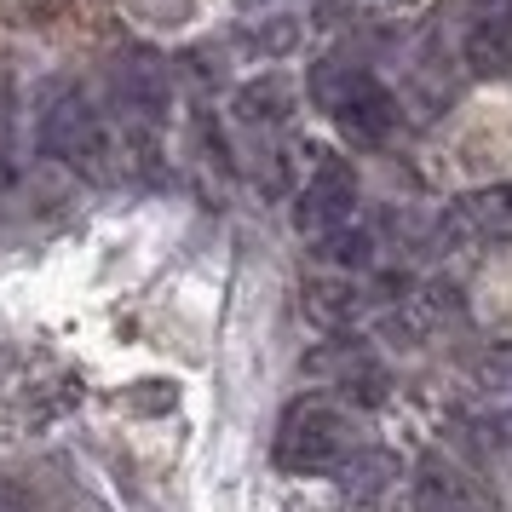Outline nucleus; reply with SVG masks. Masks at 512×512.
<instances>
[{
  "label": "nucleus",
  "instance_id": "1a4fd4ad",
  "mask_svg": "<svg viewBox=\"0 0 512 512\" xmlns=\"http://www.w3.org/2000/svg\"><path fill=\"white\" fill-rule=\"evenodd\" d=\"M110 81H116L121 104H127L133 116L162 121L167 110H173V70H167L156 52H144V47L116 52V64H110Z\"/></svg>",
  "mask_w": 512,
  "mask_h": 512
},
{
  "label": "nucleus",
  "instance_id": "dca6fc26",
  "mask_svg": "<svg viewBox=\"0 0 512 512\" xmlns=\"http://www.w3.org/2000/svg\"><path fill=\"white\" fill-rule=\"evenodd\" d=\"M478 374H484V386H512V346H495L478 363Z\"/></svg>",
  "mask_w": 512,
  "mask_h": 512
},
{
  "label": "nucleus",
  "instance_id": "39448f33",
  "mask_svg": "<svg viewBox=\"0 0 512 512\" xmlns=\"http://www.w3.org/2000/svg\"><path fill=\"white\" fill-rule=\"evenodd\" d=\"M317 386H328L334 397H346V403H363L374 409L380 397H386V363H380V351L369 340H357V334H334V340H317V346L305 351L300 363Z\"/></svg>",
  "mask_w": 512,
  "mask_h": 512
},
{
  "label": "nucleus",
  "instance_id": "9d476101",
  "mask_svg": "<svg viewBox=\"0 0 512 512\" xmlns=\"http://www.w3.org/2000/svg\"><path fill=\"white\" fill-rule=\"evenodd\" d=\"M415 495H420L426 512H501L495 495H489L472 472L449 466L443 455H426V461L415 466Z\"/></svg>",
  "mask_w": 512,
  "mask_h": 512
},
{
  "label": "nucleus",
  "instance_id": "6e6552de",
  "mask_svg": "<svg viewBox=\"0 0 512 512\" xmlns=\"http://www.w3.org/2000/svg\"><path fill=\"white\" fill-rule=\"evenodd\" d=\"M449 311H455V300H449L443 282H415V288L374 305V334L392 340V346H426L449 323Z\"/></svg>",
  "mask_w": 512,
  "mask_h": 512
},
{
  "label": "nucleus",
  "instance_id": "2eb2a0df",
  "mask_svg": "<svg viewBox=\"0 0 512 512\" xmlns=\"http://www.w3.org/2000/svg\"><path fill=\"white\" fill-rule=\"evenodd\" d=\"M242 41H248V52H259V58H282V52H294V41H300V24H294V18H271V24L242 29Z\"/></svg>",
  "mask_w": 512,
  "mask_h": 512
},
{
  "label": "nucleus",
  "instance_id": "f257e3e1",
  "mask_svg": "<svg viewBox=\"0 0 512 512\" xmlns=\"http://www.w3.org/2000/svg\"><path fill=\"white\" fill-rule=\"evenodd\" d=\"M363 449L351 409L328 392H305L294 397L277 420V438H271V461L288 478H334L340 466Z\"/></svg>",
  "mask_w": 512,
  "mask_h": 512
},
{
  "label": "nucleus",
  "instance_id": "f03ea898",
  "mask_svg": "<svg viewBox=\"0 0 512 512\" xmlns=\"http://www.w3.org/2000/svg\"><path fill=\"white\" fill-rule=\"evenodd\" d=\"M35 139L52 162H64L81 179H110L116 173V139L110 121L81 87H52L35 110Z\"/></svg>",
  "mask_w": 512,
  "mask_h": 512
},
{
  "label": "nucleus",
  "instance_id": "20e7f679",
  "mask_svg": "<svg viewBox=\"0 0 512 512\" xmlns=\"http://www.w3.org/2000/svg\"><path fill=\"white\" fill-rule=\"evenodd\" d=\"M351 219H357V173H351L346 156L317 150V162H311V173L300 179V196H294V231L317 248L323 236H334Z\"/></svg>",
  "mask_w": 512,
  "mask_h": 512
},
{
  "label": "nucleus",
  "instance_id": "7ed1b4c3",
  "mask_svg": "<svg viewBox=\"0 0 512 512\" xmlns=\"http://www.w3.org/2000/svg\"><path fill=\"white\" fill-rule=\"evenodd\" d=\"M311 98L334 116V127H340L351 144H363V150L392 144L397 98H392V87H386L380 75H369L363 64H351V58H323V64L311 70Z\"/></svg>",
  "mask_w": 512,
  "mask_h": 512
},
{
  "label": "nucleus",
  "instance_id": "0eeeda50",
  "mask_svg": "<svg viewBox=\"0 0 512 512\" xmlns=\"http://www.w3.org/2000/svg\"><path fill=\"white\" fill-rule=\"evenodd\" d=\"M455 52H461L466 75H478V81L507 75L512 70V0H466Z\"/></svg>",
  "mask_w": 512,
  "mask_h": 512
},
{
  "label": "nucleus",
  "instance_id": "9b49d317",
  "mask_svg": "<svg viewBox=\"0 0 512 512\" xmlns=\"http://www.w3.org/2000/svg\"><path fill=\"white\" fill-rule=\"evenodd\" d=\"M443 225H449L455 242H512V179L461 196Z\"/></svg>",
  "mask_w": 512,
  "mask_h": 512
},
{
  "label": "nucleus",
  "instance_id": "ddd939ff",
  "mask_svg": "<svg viewBox=\"0 0 512 512\" xmlns=\"http://www.w3.org/2000/svg\"><path fill=\"white\" fill-rule=\"evenodd\" d=\"M231 116L242 121V127H254V133L282 127V121L294 116V81H288V75H254L248 87L231 93Z\"/></svg>",
  "mask_w": 512,
  "mask_h": 512
},
{
  "label": "nucleus",
  "instance_id": "aec40b11",
  "mask_svg": "<svg viewBox=\"0 0 512 512\" xmlns=\"http://www.w3.org/2000/svg\"><path fill=\"white\" fill-rule=\"evenodd\" d=\"M6 133H12V121H6V93H0V150H6Z\"/></svg>",
  "mask_w": 512,
  "mask_h": 512
},
{
  "label": "nucleus",
  "instance_id": "f3484780",
  "mask_svg": "<svg viewBox=\"0 0 512 512\" xmlns=\"http://www.w3.org/2000/svg\"><path fill=\"white\" fill-rule=\"evenodd\" d=\"M478 426H484V438L495 443V449H512V409H495V415H484Z\"/></svg>",
  "mask_w": 512,
  "mask_h": 512
},
{
  "label": "nucleus",
  "instance_id": "6ab92c4d",
  "mask_svg": "<svg viewBox=\"0 0 512 512\" xmlns=\"http://www.w3.org/2000/svg\"><path fill=\"white\" fill-rule=\"evenodd\" d=\"M248 12H277V6H288V0H242Z\"/></svg>",
  "mask_w": 512,
  "mask_h": 512
},
{
  "label": "nucleus",
  "instance_id": "423d86ee",
  "mask_svg": "<svg viewBox=\"0 0 512 512\" xmlns=\"http://www.w3.org/2000/svg\"><path fill=\"white\" fill-rule=\"evenodd\" d=\"M334 478H340L346 512H426L415 495V478L403 472L392 449H357Z\"/></svg>",
  "mask_w": 512,
  "mask_h": 512
},
{
  "label": "nucleus",
  "instance_id": "f8f14e48",
  "mask_svg": "<svg viewBox=\"0 0 512 512\" xmlns=\"http://www.w3.org/2000/svg\"><path fill=\"white\" fill-rule=\"evenodd\" d=\"M374 305H369V294H363V282L357 277H317V282H305V317L311 323H323V328H334V334H346L351 323H363Z\"/></svg>",
  "mask_w": 512,
  "mask_h": 512
},
{
  "label": "nucleus",
  "instance_id": "4468645a",
  "mask_svg": "<svg viewBox=\"0 0 512 512\" xmlns=\"http://www.w3.org/2000/svg\"><path fill=\"white\" fill-rule=\"evenodd\" d=\"M317 254H323L334 271L363 277L374 259H380V231H374V225H363V219H351V225H340L334 236H323V242H317Z\"/></svg>",
  "mask_w": 512,
  "mask_h": 512
},
{
  "label": "nucleus",
  "instance_id": "a211bd4d",
  "mask_svg": "<svg viewBox=\"0 0 512 512\" xmlns=\"http://www.w3.org/2000/svg\"><path fill=\"white\" fill-rule=\"evenodd\" d=\"M351 12H363V18H392V12H409L415 0H346Z\"/></svg>",
  "mask_w": 512,
  "mask_h": 512
}]
</instances>
